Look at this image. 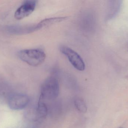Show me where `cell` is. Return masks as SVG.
Segmentation results:
<instances>
[{"mask_svg": "<svg viewBox=\"0 0 128 128\" xmlns=\"http://www.w3.org/2000/svg\"><path fill=\"white\" fill-rule=\"evenodd\" d=\"M19 58L24 62L33 67L42 64L46 58V55L40 49L23 50L18 52Z\"/></svg>", "mask_w": 128, "mask_h": 128, "instance_id": "cell-1", "label": "cell"}, {"mask_svg": "<svg viewBox=\"0 0 128 128\" xmlns=\"http://www.w3.org/2000/svg\"><path fill=\"white\" fill-rule=\"evenodd\" d=\"M60 91L59 82L54 76L48 77L40 88V97L43 99L53 100L58 96Z\"/></svg>", "mask_w": 128, "mask_h": 128, "instance_id": "cell-2", "label": "cell"}, {"mask_svg": "<svg viewBox=\"0 0 128 128\" xmlns=\"http://www.w3.org/2000/svg\"><path fill=\"white\" fill-rule=\"evenodd\" d=\"M60 52L66 56L72 66L80 71L84 70L86 65L81 56L76 52L67 46L61 47Z\"/></svg>", "mask_w": 128, "mask_h": 128, "instance_id": "cell-3", "label": "cell"}, {"mask_svg": "<svg viewBox=\"0 0 128 128\" xmlns=\"http://www.w3.org/2000/svg\"><path fill=\"white\" fill-rule=\"evenodd\" d=\"M37 1H26L16 11L14 17L17 20H21L31 14L34 11Z\"/></svg>", "mask_w": 128, "mask_h": 128, "instance_id": "cell-4", "label": "cell"}, {"mask_svg": "<svg viewBox=\"0 0 128 128\" xmlns=\"http://www.w3.org/2000/svg\"><path fill=\"white\" fill-rule=\"evenodd\" d=\"M29 98L26 95H15L9 99L8 104L10 109L13 110L22 109L28 104Z\"/></svg>", "mask_w": 128, "mask_h": 128, "instance_id": "cell-5", "label": "cell"}, {"mask_svg": "<svg viewBox=\"0 0 128 128\" xmlns=\"http://www.w3.org/2000/svg\"><path fill=\"white\" fill-rule=\"evenodd\" d=\"M121 2L119 1H110L108 10V19H113L118 14L121 7Z\"/></svg>", "mask_w": 128, "mask_h": 128, "instance_id": "cell-6", "label": "cell"}, {"mask_svg": "<svg viewBox=\"0 0 128 128\" xmlns=\"http://www.w3.org/2000/svg\"><path fill=\"white\" fill-rule=\"evenodd\" d=\"M43 99L41 97H40V100L38 105V115L40 118H45L48 113V109L46 104L43 101Z\"/></svg>", "mask_w": 128, "mask_h": 128, "instance_id": "cell-7", "label": "cell"}, {"mask_svg": "<svg viewBox=\"0 0 128 128\" xmlns=\"http://www.w3.org/2000/svg\"><path fill=\"white\" fill-rule=\"evenodd\" d=\"M74 104L78 110L81 112L86 113L87 108L86 104L82 99L77 98L74 100Z\"/></svg>", "mask_w": 128, "mask_h": 128, "instance_id": "cell-8", "label": "cell"}, {"mask_svg": "<svg viewBox=\"0 0 128 128\" xmlns=\"http://www.w3.org/2000/svg\"><path fill=\"white\" fill-rule=\"evenodd\" d=\"M121 128V127H120V128Z\"/></svg>", "mask_w": 128, "mask_h": 128, "instance_id": "cell-9", "label": "cell"}]
</instances>
